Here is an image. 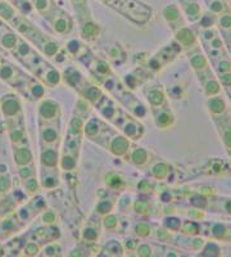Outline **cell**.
Here are the masks:
<instances>
[{"mask_svg": "<svg viewBox=\"0 0 231 257\" xmlns=\"http://www.w3.org/2000/svg\"><path fill=\"white\" fill-rule=\"evenodd\" d=\"M135 24H145L152 17V9L139 0H100Z\"/></svg>", "mask_w": 231, "mask_h": 257, "instance_id": "1", "label": "cell"}, {"mask_svg": "<svg viewBox=\"0 0 231 257\" xmlns=\"http://www.w3.org/2000/svg\"><path fill=\"white\" fill-rule=\"evenodd\" d=\"M15 158H16V162H17L18 165H27L29 162H31L33 156H31V152H30L29 149L21 148L18 149V151H16Z\"/></svg>", "mask_w": 231, "mask_h": 257, "instance_id": "2", "label": "cell"}, {"mask_svg": "<svg viewBox=\"0 0 231 257\" xmlns=\"http://www.w3.org/2000/svg\"><path fill=\"white\" fill-rule=\"evenodd\" d=\"M129 148V142L126 141L125 138H117L112 144V152L116 155H123Z\"/></svg>", "mask_w": 231, "mask_h": 257, "instance_id": "3", "label": "cell"}, {"mask_svg": "<svg viewBox=\"0 0 231 257\" xmlns=\"http://www.w3.org/2000/svg\"><path fill=\"white\" fill-rule=\"evenodd\" d=\"M40 113L44 118H52V117L56 116L57 113V105L53 104L52 102L43 103V105H41L40 108Z\"/></svg>", "mask_w": 231, "mask_h": 257, "instance_id": "4", "label": "cell"}, {"mask_svg": "<svg viewBox=\"0 0 231 257\" xmlns=\"http://www.w3.org/2000/svg\"><path fill=\"white\" fill-rule=\"evenodd\" d=\"M43 164L47 165V166H54L57 165V161H58V156L54 151H47V152L43 153Z\"/></svg>", "mask_w": 231, "mask_h": 257, "instance_id": "5", "label": "cell"}, {"mask_svg": "<svg viewBox=\"0 0 231 257\" xmlns=\"http://www.w3.org/2000/svg\"><path fill=\"white\" fill-rule=\"evenodd\" d=\"M0 16L6 20H12L16 17L15 9L7 3H0Z\"/></svg>", "mask_w": 231, "mask_h": 257, "instance_id": "6", "label": "cell"}, {"mask_svg": "<svg viewBox=\"0 0 231 257\" xmlns=\"http://www.w3.org/2000/svg\"><path fill=\"white\" fill-rule=\"evenodd\" d=\"M54 27L58 32H66L68 30V21L67 18L62 16H57L54 20Z\"/></svg>", "mask_w": 231, "mask_h": 257, "instance_id": "7", "label": "cell"}, {"mask_svg": "<svg viewBox=\"0 0 231 257\" xmlns=\"http://www.w3.org/2000/svg\"><path fill=\"white\" fill-rule=\"evenodd\" d=\"M99 32V29L95 24H91V22H88L85 26L82 27V35L85 38H90V36H95Z\"/></svg>", "mask_w": 231, "mask_h": 257, "instance_id": "8", "label": "cell"}, {"mask_svg": "<svg viewBox=\"0 0 231 257\" xmlns=\"http://www.w3.org/2000/svg\"><path fill=\"white\" fill-rule=\"evenodd\" d=\"M18 108H20V104H18V103L13 99H9L8 102H6L3 104V111L6 112L7 114L17 113Z\"/></svg>", "mask_w": 231, "mask_h": 257, "instance_id": "9", "label": "cell"}, {"mask_svg": "<svg viewBox=\"0 0 231 257\" xmlns=\"http://www.w3.org/2000/svg\"><path fill=\"white\" fill-rule=\"evenodd\" d=\"M145 160H146V153L144 152L143 149H136V151H134V153H132V161H134L135 164L141 165L145 162Z\"/></svg>", "mask_w": 231, "mask_h": 257, "instance_id": "10", "label": "cell"}, {"mask_svg": "<svg viewBox=\"0 0 231 257\" xmlns=\"http://www.w3.org/2000/svg\"><path fill=\"white\" fill-rule=\"evenodd\" d=\"M57 137H58V133H57L53 127L45 128L44 133H43V138H44V141L49 142V143H52V142L56 141Z\"/></svg>", "mask_w": 231, "mask_h": 257, "instance_id": "11", "label": "cell"}, {"mask_svg": "<svg viewBox=\"0 0 231 257\" xmlns=\"http://www.w3.org/2000/svg\"><path fill=\"white\" fill-rule=\"evenodd\" d=\"M16 43H17V39H16V36L13 34H8V35L4 36L3 44L7 48H13L16 45Z\"/></svg>", "mask_w": 231, "mask_h": 257, "instance_id": "12", "label": "cell"}, {"mask_svg": "<svg viewBox=\"0 0 231 257\" xmlns=\"http://www.w3.org/2000/svg\"><path fill=\"white\" fill-rule=\"evenodd\" d=\"M162 100H163V95L159 91H153L149 95V102L153 104H161Z\"/></svg>", "mask_w": 231, "mask_h": 257, "instance_id": "13", "label": "cell"}, {"mask_svg": "<svg viewBox=\"0 0 231 257\" xmlns=\"http://www.w3.org/2000/svg\"><path fill=\"white\" fill-rule=\"evenodd\" d=\"M107 248H108L109 251L114 254L122 253V248H121V245L118 244L117 242H111L108 245H107Z\"/></svg>", "mask_w": 231, "mask_h": 257, "instance_id": "14", "label": "cell"}, {"mask_svg": "<svg viewBox=\"0 0 231 257\" xmlns=\"http://www.w3.org/2000/svg\"><path fill=\"white\" fill-rule=\"evenodd\" d=\"M81 127H82V121L80 120V118H73L72 122H71V128H72V132L79 134V133L81 132Z\"/></svg>", "mask_w": 231, "mask_h": 257, "instance_id": "15", "label": "cell"}, {"mask_svg": "<svg viewBox=\"0 0 231 257\" xmlns=\"http://www.w3.org/2000/svg\"><path fill=\"white\" fill-rule=\"evenodd\" d=\"M62 167L65 170L73 169L75 167V161H73V158L63 157V160H62Z\"/></svg>", "mask_w": 231, "mask_h": 257, "instance_id": "16", "label": "cell"}, {"mask_svg": "<svg viewBox=\"0 0 231 257\" xmlns=\"http://www.w3.org/2000/svg\"><path fill=\"white\" fill-rule=\"evenodd\" d=\"M136 233H138L139 235H141V237H145V235L149 234V226L145 224H139L138 226H136Z\"/></svg>", "mask_w": 231, "mask_h": 257, "instance_id": "17", "label": "cell"}, {"mask_svg": "<svg viewBox=\"0 0 231 257\" xmlns=\"http://www.w3.org/2000/svg\"><path fill=\"white\" fill-rule=\"evenodd\" d=\"M100 95V91L98 90L97 88H90L88 91H86V96L89 99H91L94 102L95 99H98V96Z\"/></svg>", "mask_w": 231, "mask_h": 257, "instance_id": "18", "label": "cell"}, {"mask_svg": "<svg viewBox=\"0 0 231 257\" xmlns=\"http://www.w3.org/2000/svg\"><path fill=\"white\" fill-rule=\"evenodd\" d=\"M9 189V179L2 176L0 178V193H6Z\"/></svg>", "mask_w": 231, "mask_h": 257, "instance_id": "19", "label": "cell"}, {"mask_svg": "<svg viewBox=\"0 0 231 257\" xmlns=\"http://www.w3.org/2000/svg\"><path fill=\"white\" fill-rule=\"evenodd\" d=\"M148 207H149L148 203L144 201L136 202V203H135V210L138 211V212H146V211H148Z\"/></svg>", "mask_w": 231, "mask_h": 257, "instance_id": "20", "label": "cell"}, {"mask_svg": "<svg viewBox=\"0 0 231 257\" xmlns=\"http://www.w3.org/2000/svg\"><path fill=\"white\" fill-rule=\"evenodd\" d=\"M153 173H154V175L157 176V178H163L164 174H166V166H164V165H158V166L155 167Z\"/></svg>", "mask_w": 231, "mask_h": 257, "instance_id": "21", "label": "cell"}, {"mask_svg": "<svg viewBox=\"0 0 231 257\" xmlns=\"http://www.w3.org/2000/svg\"><path fill=\"white\" fill-rule=\"evenodd\" d=\"M111 208H112V206H111V203H109V202H102V203L98 206V211H99V212H102V213L108 212V211H111Z\"/></svg>", "mask_w": 231, "mask_h": 257, "instance_id": "22", "label": "cell"}, {"mask_svg": "<svg viewBox=\"0 0 231 257\" xmlns=\"http://www.w3.org/2000/svg\"><path fill=\"white\" fill-rule=\"evenodd\" d=\"M86 133H88V135H90V137H93V135L97 134V133H98V126L95 125V122L89 123L88 127H86Z\"/></svg>", "mask_w": 231, "mask_h": 257, "instance_id": "23", "label": "cell"}, {"mask_svg": "<svg viewBox=\"0 0 231 257\" xmlns=\"http://www.w3.org/2000/svg\"><path fill=\"white\" fill-rule=\"evenodd\" d=\"M26 189L30 190V192H36V189H38V183H36V180H34V179H31V180H29L26 183Z\"/></svg>", "mask_w": 231, "mask_h": 257, "instance_id": "24", "label": "cell"}, {"mask_svg": "<svg viewBox=\"0 0 231 257\" xmlns=\"http://www.w3.org/2000/svg\"><path fill=\"white\" fill-rule=\"evenodd\" d=\"M150 248L148 247V245H141L140 248H139V254L140 256H149L150 254Z\"/></svg>", "mask_w": 231, "mask_h": 257, "instance_id": "25", "label": "cell"}, {"mask_svg": "<svg viewBox=\"0 0 231 257\" xmlns=\"http://www.w3.org/2000/svg\"><path fill=\"white\" fill-rule=\"evenodd\" d=\"M116 224H117V222H116V219H114L113 216H108L106 219V226H107V228H113Z\"/></svg>", "mask_w": 231, "mask_h": 257, "instance_id": "26", "label": "cell"}, {"mask_svg": "<svg viewBox=\"0 0 231 257\" xmlns=\"http://www.w3.org/2000/svg\"><path fill=\"white\" fill-rule=\"evenodd\" d=\"M85 238H86V239L94 240L95 238H97V234L94 233L93 229H90V230H89V229H86V230H85Z\"/></svg>", "mask_w": 231, "mask_h": 257, "instance_id": "27", "label": "cell"}, {"mask_svg": "<svg viewBox=\"0 0 231 257\" xmlns=\"http://www.w3.org/2000/svg\"><path fill=\"white\" fill-rule=\"evenodd\" d=\"M43 220H44L45 222H53L54 221V215L52 212H47L44 215V217H43Z\"/></svg>", "mask_w": 231, "mask_h": 257, "instance_id": "28", "label": "cell"}, {"mask_svg": "<svg viewBox=\"0 0 231 257\" xmlns=\"http://www.w3.org/2000/svg\"><path fill=\"white\" fill-rule=\"evenodd\" d=\"M26 251H27V253H30V254H35L36 252H38V247L34 244H30L29 247L26 248Z\"/></svg>", "mask_w": 231, "mask_h": 257, "instance_id": "29", "label": "cell"}, {"mask_svg": "<svg viewBox=\"0 0 231 257\" xmlns=\"http://www.w3.org/2000/svg\"><path fill=\"white\" fill-rule=\"evenodd\" d=\"M21 138H22V134H21V132H15L12 134V141L13 142H17V141H21Z\"/></svg>", "mask_w": 231, "mask_h": 257, "instance_id": "30", "label": "cell"}, {"mask_svg": "<svg viewBox=\"0 0 231 257\" xmlns=\"http://www.w3.org/2000/svg\"><path fill=\"white\" fill-rule=\"evenodd\" d=\"M21 175L24 176V178H26L27 175H30V171H25V169H24L22 171H21Z\"/></svg>", "mask_w": 231, "mask_h": 257, "instance_id": "31", "label": "cell"}]
</instances>
